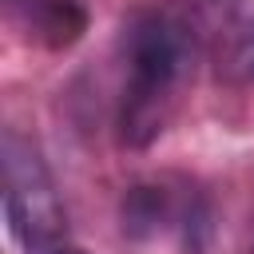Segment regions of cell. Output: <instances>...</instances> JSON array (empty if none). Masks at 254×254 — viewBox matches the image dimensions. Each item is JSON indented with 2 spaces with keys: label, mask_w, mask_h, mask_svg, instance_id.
I'll return each instance as SVG.
<instances>
[{
  "label": "cell",
  "mask_w": 254,
  "mask_h": 254,
  "mask_svg": "<svg viewBox=\"0 0 254 254\" xmlns=\"http://www.w3.org/2000/svg\"><path fill=\"white\" fill-rule=\"evenodd\" d=\"M123 52H127V83L119 127L127 143L143 147L163 131L167 107L190 67V40L175 16L139 12L123 32Z\"/></svg>",
  "instance_id": "6da1fadb"
},
{
  "label": "cell",
  "mask_w": 254,
  "mask_h": 254,
  "mask_svg": "<svg viewBox=\"0 0 254 254\" xmlns=\"http://www.w3.org/2000/svg\"><path fill=\"white\" fill-rule=\"evenodd\" d=\"M4 218L24 254H67V222L56 183L16 131L4 135Z\"/></svg>",
  "instance_id": "7a4b0ae2"
},
{
  "label": "cell",
  "mask_w": 254,
  "mask_h": 254,
  "mask_svg": "<svg viewBox=\"0 0 254 254\" xmlns=\"http://www.w3.org/2000/svg\"><path fill=\"white\" fill-rule=\"evenodd\" d=\"M4 8L8 20L44 48H71L87 28L79 0H4Z\"/></svg>",
  "instance_id": "3957f363"
},
{
  "label": "cell",
  "mask_w": 254,
  "mask_h": 254,
  "mask_svg": "<svg viewBox=\"0 0 254 254\" xmlns=\"http://www.w3.org/2000/svg\"><path fill=\"white\" fill-rule=\"evenodd\" d=\"M198 4H230V0H198Z\"/></svg>",
  "instance_id": "277c9868"
},
{
  "label": "cell",
  "mask_w": 254,
  "mask_h": 254,
  "mask_svg": "<svg viewBox=\"0 0 254 254\" xmlns=\"http://www.w3.org/2000/svg\"><path fill=\"white\" fill-rule=\"evenodd\" d=\"M67 254H79V250H67Z\"/></svg>",
  "instance_id": "5b68a950"
}]
</instances>
